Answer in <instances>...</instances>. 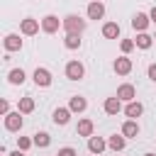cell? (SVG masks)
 Instances as JSON below:
<instances>
[{
  "instance_id": "cell-1",
  "label": "cell",
  "mask_w": 156,
  "mask_h": 156,
  "mask_svg": "<svg viewBox=\"0 0 156 156\" xmlns=\"http://www.w3.org/2000/svg\"><path fill=\"white\" fill-rule=\"evenodd\" d=\"M63 29H66V34H80L85 29V20H80L78 15H66L63 17Z\"/></svg>"
},
{
  "instance_id": "cell-2",
  "label": "cell",
  "mask_w": 156,
  "mask_h": 156,
  "mask_svg": "<svg viewBox=\"0 0 156 156\" xmlns=\"http://www.w3.org/2000/svg\"><path fill=\"white\" fill-rule=\"evenodd\" d=\"M85 76V66L80 61H68L66 63V78L68 80H80Z\"/></svg>"
},
{
  "instance_id": "cell-3",
  "label": "cell",
  "mask_w": 156,
  "mask_h": 156,
  "mask_svg": "<svg viewBox=\"0 0 156 156\" xmlns=\"http://www.w3.org/2000/svg\"><path fill=\"white\" fill-rule=\"evenodd\" d=\"M22 124H24L22 112H10V115H5V129H7V132H20Z\"/></svg>"
},
{
  "instance_id": "cell-4",
  "label": "cell",
  "mask_w": 156,
  "mask_h": 156,
  "mask_svg": "<svg viewBox=\"0 0 156 156\" xmlns=\"http://www.w3.org/2000/svg\"><path fill=\"white\" fill-rule=\"evenodd\" d=\"M117 98H119L122 102H134V98H136V88H134L132 83H124V85L117 88Z\"/></svg>"
},
{
  "instance_id": "cell-5",
  "label": "cell",
  "mask_w": 156,
  "mask_h": 156,
  "mask_svg": "<svg viewBox=\"0 0 156 156\" xmlns=\"http://www.w3.org/2000/svg\"><path fill=\"white\" fill-rule=\"evenodd\" d=\"M58 27H63V22H58V17H56V15H46V17L41 20V29H44L46 34L58 32Z\"/></svg>"
},
{
  "instance_id": "cell-6",
  "label": "cell",
  "mask_w": 156,
  "mask_h": 156,
  "mask_svg": "<svg viewBox=\"0 0 156 156\" xmlns=\"http://www.w3.org/2000/svg\"><path fill=\"white\" fill-rule=\"evenodd\" d=\"M20 29H22V34L34 37V34L39 32V22H37L34 17H24V20H22V24H20Z\"/></svg>"
},
{
  "instance_id": "cell-7",
  "label": "cell",
  "mask_w": 156,
  "mask_h": 156,
  "mask_svg": "<svg viewBox=\"0 0 156 156\" xmlns=\"http://www.w3.org/2000/svg\"><path fill=\"white\" fill-rule=\"evenodd\" d=\"M88 17H90V20H102V17H105V5H102L100 0H93V2L88 5Z\"/></svg>"
},
{
  "instance_id": "cell-8",
  "label": "cell",
  "mask_w": 156,
  "mask_h": 156,
  "mask_svg": "<svg viewBox=\"0 0 156 156\" xmlns=\"http://www.w3.org/2000/svg\"><path fill=\"white\" fill-rule=\"evenodd\" d=\"M34 83L41 85V88H49L51 85V73L46 68H34Z\"/></svg>"
},
{
  "instance_id": "cell-9",
  "label": "cell",
  "mask_w": 156,
  "mask_h": 156,
  "mask_svg": "<svg viewBox=\"0 0 156 156\" xmlns=\"http://www.w3.org/2000/svg\"><path fill=\"white\" fill-rule=\"evenodd\" d=\"M115 73H119V76H127L129 71H132V58H127V56H119L117 61H115Z\"/></svg>"
},
{
  "instance_id": "cell-10",
  "label": "cell",
  "mask_w": 156,
  "mask_h": 156,
  "mask_svg": "<svg viewBox=\"0 0 156 156\" xmlns=\"http://www.w3.org/2000/svg\"><path fill=\"white\" fill-rule=\"evenodd\" d=\"M88 149H90L93 154H98V156H100V154L107 149V141H105L102 136H90V139H88Z\"/></svg>"
},
{
  "instance_id": "cell-11",
  "label": "cell",
  "mask_w": 156,
  "mask_h": 156,
  "mask_svg": "<svg viewBox=\"0 0 156 156\" xmlns=\"http://www.w3.org/2000/svg\"><path fill=\"white\" fill-rule=\"evenodd\" d=\"M149 22H151V17H149V15H144V12H136V15L132 17V27H134V29H139V32H144V29L149 27Z\"/></svg>"
},
{
  "instance_id": "cell-12",
  "label": "cell",
  "mask_w": 156,
  "mask_h": 156,
  "mask_svg": "<svg viewBox=\"0 0 156 156\" xmlns=\"http://www.w3.org/2000/svg\"><path fill=\"white\" fill-rule=\"evenodd\" d=\"M2 44H5L7 51H20V49H22V39H20V34H7Z\"/></svg>"
},
{
  "instance_id": "cell-13",
  "label": "cell",
  "mask_w": 156,
  "mask_h": 156,
  "mask_svg": "<svg viewBox=\"0 0 156 156\" xmlns=\"http://www.w3.org/2000/svg\"><path fill=\"white\" fill-rule=\"evenodd\" d=\"M93 129H95L93 119H80V122H78V129H76V132H78V136H88V139H90V136H93Z\"/></svg>"
},
{
  "instance_id": "cell-14",
  "label": "cell",
  "mask_w": 156,
  "mask_h": 156,
  "mask_svg": "<svg viewBox=\"0 0 156 156\" xmlns=\"http://www.w3.org/2000/svg\"><path fill=\"white\" fill-rule=\"evenodd\" d=\"M85 107H88V102H85V98H80V95H73L71 102H68V110H71V112H85Z\"/></svg>"
},
{
  "instance_id": "cell-15",
  "label": "cell",
  "mask_w": 156,
  "mask_h": 156,
  "mask_svg": "<svg viewBox=\"0 0 156 156\" xmlns=\"http://www.w3.org/2000/svg\"><path fill=\"white\" fill-rule=\"evenodd\" d=\"M119 110H122V100H119L117 95H115V98H107V100H105V112H107V115H117Z\"/></svg>"
},
{
  "instance_id": "cell-16",
  "label": "cell",
  "mask_w": 156,
  "mask_h": 156,
  "mask_svg": "<svg viewBox=\"0 0 156 156\" xmlns=\"http://www.w3.org/2000/svg\"><path fill=\"white\" fill-rule=\"evenodd\" d=\"M141 112H144V105H141V102H136V100H134V102H127V107H124V115H127L129 119L139 117Z\"/></svg>"
},
{
  "instance_id": "cell-17",
  "label": "cell",
  "mask_w": 156,
  "mask_h": 156,
  "mask_svg": "<svg viewBox=\"0 0 156 156\" xmlns=\"http://www.w3.org/2000/svg\"><path fill=\"white\" fill-rule=\"evenodd\" d=\"M124 144H127V136H122V134H112V136L107 139V146H110L112 151H122Z\"/></svg>"
},
{
  "instance_id": "cell-18",
  "label": "cell",
  "mask_w": 156,
  "mask_h": 156,
  "mask_svg": "<svg viewBox=\"0 0 156 156\" xmlns=\"http://www.w3.org/2000/svg\"><path fill=\"white\" fill-rule=\"evenodd\" d=\"M102 37H105V39H117V37H119V24H117V22H107V24L102 27Z\"/></svg>"
},
{
  "instance_id": "cell-19",
  "label": "cell",
  "mask_w": 156,
  "mask_h": 156,
  "mask_svg": "<svg viewBox=\"0 0 156 156\" xmlns=\"http://www.w3.org/2000/svg\"><path fill=\"white\" fill-rule=\"evenodd\" d=\"M68 119H71V110L68 107H56L54 110V122L56 124H66Z\"/></svg>"
},
{
  "instance_id": "cell-20",
  "label": "cell",
  "mask_w": 156,
  "mask_h": 156,
  "mask_svg": "<svg viewBox=\"0 0 156 156\" xmlns=\"http://www.w3.org/2000/svg\"><path fill=\"white\" fill-rule=\"evenodd\" d=\"M136 134H139V124L134 119H127L122 124V136H136Z\"/></svg>"
},
{
  "instance_id": "cell-21",
  "label": "cell",
  "mask_w": 156,
  "mask_h": 156,
  "mask_svg": "<svg viewBox=\"0 0 156 156\" xmlns=\"http://www.w3.org/2000/svg\"><path fill=\"white\" fill-rule=\"evenodd\" d=\"M134 44H136L139 49H149V46L154 44V37H151V34H146V32H139V37L134 39Z\"/></svg>"
},
{
  "instance_id": "cell-22",
  "label": "cell",
  "mask_w": 156,
  "mask_h": 156,
  "mask_svg": "<svg viewBox=\"0 0 156 156\" xmlns=\"http://www.w3.org/2000/svg\"><path fill=\"white\" fill-rule=\"evenodd\" d=\"M7 80H10L12 85H22V83H24V71H22V68H12V71L7 73Z\"/></svg>"
},
{
  "instance_id": "cell-23",
  "label": "cell",
  "mask_w": 156,
  "mask_h": 156,
  "mask_svg": "<svg viewBox=\"0 0 156 156\" xmlns=\"http://www.w3.org/2000/svg\"><path fill=\"white\" fill-rule=\"evenodd\" d=\"M32 110H34V100H32V98H20V102H17V112L29 115Z\"/></svg>"
},
{
  "instance_id": "cell-24",
  "label": "cell",
  "mask_w": 156,
  "mask_h": 156,
  "mask_svg": "<svg viewBox=\"0 0 156 156\" xmlns=\"http://www.w3.org/2000/svg\"><path fill=\"white\" fill-rule=\"evenodd\" d=\"M49 144H51V136H49L46 132H37V134H34V146H41V149H44V146H49Z\"/></svg>"
},
{
  "instance_id": "cell-25",
  "label": "cell",
  "mask_w": 156,
  "mask_h": 156,
  "mask_svg": "<svg viewBox=\"0 0 156 156\" xmlns=\"http://www.w3.org/2000/svg\"><path fill=\"white\" fill-rule=\"evenodd\" d=\"M63 44H66V49H78L80 46V34H66Z\"/></svg>"
},
{
  "instance_id": "cell-26",
  "label": "cell",
  "mask_w": 156,
  "mask_h": 156,
  "mask_svg": "<svg viewBox=\"0 0 156 156\" xmlns=\"http://www.w3.org/2000/svg\"><path fill=\"white\" fill-rule=\"evenodd\" d=\"M29 146H34V139H29V136H17V149H20V151H27Z\"/></svg>"
},
{
  "instance_id": "cell-27",
  "label": "cell",
  "mask_w": 156,
  "mask_h": 156,
  "mask_svg": "<svg viewBox=\"0 0 156 156\" xmlns=\"http://www.w3.org/2000/svg\"><path fill=\"white\" fill-rule=\"evenodd\" d=\"M119 46H122V51H124V54H129L136 44H134V39H122V41H119Z\"/></svg>"
},
{
  "instance_id": "cell-28",
  "label": "cell",
  "mask_w": 156,
  "mask_h": 156,
  "mask_svg": "<svg viewBox=\"0 0 156 156\" xmlns=\"http://www.w3.org/2000/svg\"><path fill=\"white\" fill-rule=\"evenodd\" d=\"M56 156H78V154H76V149H71V146H63V149H61Z\"/></svg>"
},
{
  "instance_id": "cell-29",
  "label": "cell",
  "mask_w": 156,
  "mask_h": 156,
  "mask_svg": "<svg viewBox=\"0 0 156 156\" xmlns=\"http://www.w3.org/2000/svg\"><path fill=\"white\" fill-rule=\"evenodd\" d=\"M0 112H2V117H5V115H10V102H7V100H2V102H0Z\"/></svg>"
},
{
  "instance_id": "cell-30",
  "label": "cell",
  "mask_w": 156,
  "mask_h": 156,
  "mask_svg": "<svg viewBox=\"0 0 156 156\" xmlns=\"http://www.w3.org/2000/svg\"><path fill=\"white\" fill-rule=\"evenodd\" d=\"M149 78L156 83V63H151V66H149Z\"/></svg>"
},
{
  "instance_id": "cell-31",
  "label": "cell",
  "mask_w": 156,
  "mask_h": 156,
  "mask_svg": "<svg viewBox=\"0 0 156 156\" xmlns=\"http://www.w3.org/2000/svg\"><path fill=\"white\" fill-rule=\"evenodd\" d=\"M149 17H151V22H154V24H156V5H154V7H151V12H149Z\"/></svg>"
},
{
  "instance_id": "cell-32",
  "label": "cell",
  "mask_w": 156,
  "mask_h": 156,
  "mask_svg": "<svg viewBox=\"0 0 156 156\" xmlns=\"http://www.w3.org/2000/svg\"><path fill=\"white\" fill-rule=\"evenodd\" d=\"M7 156H24V151H20V149H17V151H12V154H7Z\"/></svg>"
},
{
  "instance_id": "cell-33",
  "label": "cell",
  "mask_w": 156,
  "mask_h": 156,
  "mask_svg": "<svg viewBox=\"0 0 156 156\" xmlns=\"http://www.w3.org/2000/svg\"><path fill=\"white\" fill-rule=\"evenodd\" d=\"M144 156H156V154H144Z\"/></svg>"
},
{
  "instance_id": "cell-34",
  "label": "cell",
  "mask_w": 156,
  "mask_h": 156,
  "mask_svg": "<svg viewBox=\"0 0 156 156\" xmlns=\"http://www.w3.org/2000/svg\"><path fill=\"white\" fill-rule=\"evenodd\" d=\"M154 39H156V34H154Z\"/></svg>"
},
{
  "instance_id": "cell-35",
  "label": "cell",
  "mask_w": 156,
  "mask_h": 156,
  "mask_svg": "<svg viewBox=\"0 0 156 156\" xmlns=\"http://www.w3.org/2000/svg\"><path fill=\"white\" fill-rule=\"evenodd\" d=\"M100 156H102V154H100Z\"/></svg>"
}]
</instances>
